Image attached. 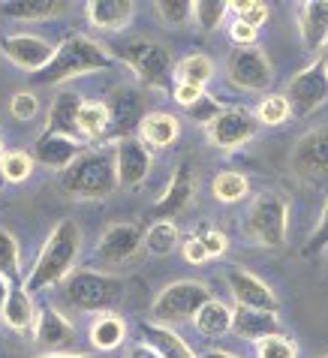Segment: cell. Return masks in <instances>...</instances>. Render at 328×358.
I'll list each match as a JSON object with an SVG mask.
<instances>
[{
	"label": "cell",
	"mask_w": 328,
	"mask_h": 358,
	"mask_svg": "<svg viewBox=\"0 0 328 358\" xmlns=\"http://www.w3.org/2000/svg\"><path fill=\"white\" fill-rule=\"evenodd\" d=\"M78 253H82V229H78L76 220H61L52 229V235L45 238L31 274L24 277V286L31 292H39L55 283H64L76 271L73 265L78 259Z\"/></svg>",
	"instance_id": "obj_1"
},
{
	"label": "cell",
	"mask_w": 328,
	"mask_h": 358,
	"mask_svg": "<svg viewBox=\"0 0 328 358\" xmlns=\"http://www.w3.org/2000/svg\"><path fill=\"white\" fill-rule=\"evenodd\" d=\"M64 193L76 199H106L117 187V163H115V148H97L85 151L78 160L61 175Z\"/></svg>",
	"instance_id": "obj_2"
},
{
	"label": "cell",
	"mask_w": 328,
	"mask_h": 358,
	"mask_svg": "<svg viewBox=\"0 0 328 358\" xmlns=\"http://www.w3.org/2000/svg\"><path fill=\"white\" fill-rule=\"evenodd\" d=\"M115 61L108 57V52L103 45H97L94 39L87 36H66L57 52L52 57V64L45 69L31 76L34 85H61L66 78H76V76H85V73H97V69H108Z\"/></svg>",
	"instance_id": "obj_3"
},
{
	"label": "cell",
	"mask_w": 328,
	"mask_h": 358,
	"mask_svg": "<svg viewBox=\"0 0 328 358\" xmlns=\"http://www.w3.org/2000/svg\"><path fill=\"white\" fill-rule=\"evenodd\" d=\"M61 292L66 298V304H73L76 310L87 313H106L108 307H115L121 301L124 283L115 274H99V271H73L61 283Z\"/></svg>",
	"instance_id": "obj_4"
},
{
	"label": "cell",
	"mask_w": 328,
	"mask_h": 358,
	"mask_svg": "<svg viewBox=\"0 0 328 358\" xmlns=\"http://www.w3.org/2000/svg\"><path fill=\"white\" fill-rule=\"evenodd\" d=\"M286 226H290V205H286V196H280V193L256 196L250 214H247V232H250L253 241L277 250V247L286 244Z\"/></svg>",
	"instance_id": "obj_5"
},
{
	"label": "cell",
	"mask_w": 328,
	"mask_h": 358,
	"mask_svg": "<svg viewBox=\"0 0 328 358\" xmlns=\"http://www.w3.org/2000/svg\"><path fill=\"white\" fill-rule=\"evenodd\" d=\"M211 301L205 283L196 280H178L154 298L151 316L157 322H181V320H196V313Z\"/></svg>",
	"instance_id": "obj_6"
},
{
	"label": "cell",
	"mask_w": 328,
	"mask_h": 358,
	"mask_svg": "<svg viewBox=\"0 0 328 358\" xmlns=\"http://www.w3.org/2000/svg\"><path fill=\"white\" fill-rule=\"evenodd\" d=\"M127 66H133V73L151 87H166L169 76H172V57L169 48L154 43V39H130L127 45H121V52Z\"/></svg>",
	"instance_id": "obj_7"
},
{
	"label": "cell",
	"mask_w": 328,
	"mask_h": 358,
	"mask_svg": "<svg viewBox=\"0 0 328 358\" xmlns=\"http://www.w3.org/2000/svg\"><path fill=\"white\" fill-rule=\"evenodd\" d=\"M290 166L295 178H301L304 184H328V127H316L298 138Z\"/></svg>",
	"instance_id": "obj_8"
},
{
	"label": "cell",
	"mask_w": 328,
	"mask_h": 358,
	"mask_svg": "<svg viewBox=\"0 0 328 358\" xmlns=\"http://www.w3.org/2000/svg\"><path fill=\"white\" fill-rule=\"evenodd\" d=\"M286 99L295 117H307L320 108L328 99V69L325 61H313L307 69H301L298 76H292L290 87H286Z\"/></svg>",
	"instance_id": "obj_9"
},
{
	"label": "cell",
	"mask_w": 328,
	"mask_h": 358,
	"mask_svg": "<svg viewBox=\"0 0 328 358\" xmlns=\"http://www.w3.org/2000/svg\"><path fill=\"white\" fill-rule=\"evenodd\" d=\"M274 69L262 48H238L229 57V82L238 91H265L271 87Z\"/></svg>",
	"instance_id": "obj_10"
},
{
	"label": "cell",
	"mask_w": 328,
	"mask_h": 358,
	"mask_svg": "<svg viewBox=\"0 0 328 358\" xmlns=\"http://www.w3.org/2000/svg\"><path fill=\"white\" fill-rule=\"evenodd\" d=\"M145 232L138 223H112L97 241V259L103 265H124L142 250Z\"/></svg>",
	"instance_id": "obj_11"
},
{
	"label": "cell",
	"mask_w": 328,
	"mask_h": 358,
	"mask_svg": "<svg viewBox=\"0 0 328 358\" xmlns=\"http://www.w3.org/2000/svg\"><path fill=\"white\" fill-rule=\"evenodd\" d=\"M256 130H259V121L247 108H223L220 117L214 124H208V138L223 151H235L244 142H250Z\"/></svg>",
	"instance_id": "obj_12"
},
{
	"label": "cell",
	"mask_w": 328,
	"mask_h": 358,
	"mask_svg": "<svg viewBox=\"0 0 328 358\" xmlns=\"http://www.w3.org/2000/svg\"><path fill=\"white\" fill-rule=\"evenodd\" d=\"M0 52L9 57V64L27 69V73H39L52 64V57L57 48L52 43H45L43 36H31V34H13L0 39Z\"/></svg>",
	"instance_id": "obj_13"
},
{
	"label": "cell",
	"mask_w": 328,
	"mask_h": 358,
	"mask_svg": "<svg viewBox=\"0 0 328 358\" xmlns=\"http://www.w3.org/2000/svg\"><path fill=\"white\" fill-rule=\"evenodd\" d=\"M34 341H36L39 350H45L48 355H57V352L69 350V346H76L78 331L61 310H55V307H43L39 316H36Z\"/></svg>",
	"instance_id": "obj_14"
},
{
	"label": "cell",
	"mask_w": 328,
	"mask_h": 358,
	"mask_svg": "<svg viewBox=\"0 0 328 358\" xmlns=\"http://www.w3.org/2000/svg\"><path fill=\"white\" fill-rule=\"evenodd\" d=\"M226 283H229L232 298L238 301V307H253V310L277 313V295L268 289L256 274L244 271V268H229V271H226Z\"/></svg>",
	"instance_id": "obj_15"
},
{
	"label": "cell",
	"mask_w": 328,
	"mask_h": 358,
	"mask_svg": "<svg viewBox=\"0 0 328 358\" xmlns=\"http://www.w3.org/2000/svg\"><path fill=\"white\" fill-rule=\"evenodd\" d=\"M115 163H117V184L121 187H138L148 178L151 169V151L138 138H121L115 142Z\"/></svg>",
	"instance_id": "obj_16"
},
{
	"label": "cell",
	"mask_w": 328,
	"mask_h": 358,
	"mask_svg": "<svg viewBox=\"0 0 328 358\" xmlns=\"http://www.w3.org/2000/svg\"><path fill=\"white\" fill-rule=\"evenodd\" d=\"M108 115H112V121H108V133L106 138H130V133L136 130L138 124H142V96L133 87H121V91H115L112 99H108Z\"/></svg>",
	"instance_id": "obj_17"
},
{
	"label": "cell",
	"mask_w": 328,
	"mask_h": 358,
	"mask_svg": "<svg viewBox=\"0 0 328 358\" xmlns=\"http://www.w3.org/2000/svg\"><path fill=\"white\" fill-rule=\"evenodd\" d=\"M82 154H85V145L78 142V138H69V136L43 133L34 142V160L48 166V169H61V172H66Z\"/></svg>",
	"instance_id": "obj_18"
},
{
	"label": "cell",
	"mask_w": 328,
	"mask_h": 358,
	"mask_svg": "<svg viewBox=\"0 0 328 358\" xmlns=\"http://www.w3.org/2000/svg\"><path fill=\"white\" fill-rule=\"evenodd\" d=\"M190 199H193V169H190V163H181L175 169L166 193L160 196V202L154 205V217L157 220H169V217L181 214Z\"/></svg>",
	"instance_id": "obj_19"
},
{
	"label": "cell",
	"mask_w": 328,
	"mask_h": 358,
	"mask_svg": "<svg viewBox=\"0 0 328 358\" xmlns=\"http://www.w3.org/2000/svg\"><path fill=\"white\" fill-rule=\"evenodd\" d=\"M232 331L244 341H265L271 334H280V322L271 310H253V307H235L232 310Z\"/></svg>",
	"instance_id": "obj_20"
},
{
	"label": "cell",
	"mask_w": 328,
	"mask_h": 358,
	"mask_svg": "<svg viewBox=\"0 0 328 358\" xmlns=\"http://www.w3.org/2000/svg\"><path fill=\"white\" fill-rule=\"evenodd\" d=\"M82 103L85 99L73 94V91H61L55 96L52 108H48V124H45V133H57V136H69V138H78V112H82Z\"/></svg>",
	"instance_id": "obj_21"
},
{
	"label": "cell",
	"mask_w": 328,
	"mask_h": 358,
	"mask_svg": "<svg viewBox=\"0 0 328 358\" xmlns=\"http://www.w3.org/2000/svg\"><path fill=\"white\" fill-rule=\"evenodd\" d=\"M0 320L3 325H9L13 331H27V328H36V307H34V292L27 289L24 283H13L9 298L0 310Z\"/></svg>",
	"instance_id": "obj_22"
},
{
	"label": "cell",
	"mask_w": 328,
	"mask_h": 358,
	"mask_svg": "<svg viewBox=\"0 0 328 358\" xmlns=\"http://www.w3.org/2000/svg\"><path fill=\"white\" fill-rule=\"evenodd\" d=\"M85 9L91 24L99 31H124L133 22L136 3H130V0H91Z\"/></svg>",
	"instance_id": "obj_23"
},
{
	"label": "cell",
	"mask_w": 328,
	"mask_h": 358,
	"mask_svg": "<svg viewBox=\"0 0 328 358\" xmlns=\"http://www.w3.org/2000/svg\"><path fill=\"white\" fill-rule=\"evenodd\" d=\"M298 27L307 48H320L328 39V0H307L298 6Z\"/></svg>",
	"instance_id": "obj_24"
},
{
	"label": "cell",
	"mask_w": 328,
	"mask_h": 358,
	"mask_svg": "<svg viewBox=\"0 0 328 358\" xmlns=\"http://www.w3.org/2000/svg\"><path fill=\"white\" fill-rule=\"evenodd\" d=\"M138 334H142V341L151 346V350L160 352L163 358H196L184 337L175 334L172 328H166L160 322H142Z\"/></svg>",
	"instance_id": "obj_25"
},
{
	"label": "cell",
	"mask_w": 328,
	"mask_h": 358,
	"mask_svg": "<svg viewBox=\"0 0 328 358\" xmlns=\"http://www.w3.org/2000/svg\"><path fill=\"white\" fill-rule=\"evenodd\" d=\"M138 133H142V142L151 145V148H169L181 133V124H178L175 115L169 112H151L142 117L138 124Z\"/></svg>",
	"instance_id": "obj_26"
},
{
	"label": "cell",
	"mask_w": 328,
	"mask_h": 358,
	"mask_svg": "<svg viewBox=\"0 0 328 358\" xmlns=\"http://www.w3.org/2000/svg\"><path fill=\"white\" fill-rule=\"evenodd\" d=\"M0 13L15 22H45V18L61 15L64 3L57 0H9V3H0Z\"/></svg>",
	"instance_id": "obj_27"
},
{
	"label": "cell",
	"mask_w": 328,
	"mask_h": 358,
	"mask_svg": "<svg viewBox=\"0 0 328 358\" xmlns=\"http://www.w3.org/2000/svg\"><path fill=\"white\" fill-rule=\"evenodd\" d=\"M196 328H199V334H205V337H220L226 331H232V310L226 307L223 301H208L202 310L196 313Z\"/></svg>",
	"instance_id": "obj_28"
},
{
	"label": "cell",
	"mask_w": 328,
	"mask_h": 358,
	"mask_svg": "<svg viewBox=\"0 0 328 358\" xmlns=\"http://www.w3.org/2000/svg\"><path fill=\"white\" fill-rule=\"evenodd\" d=\"M124 337H127V328H124V320L121 316H115V313H103V316H97L94 325H91V343L97 346V350H117V346L124 343Z\"/></svg>",
	"instance_id": "obj_29"
},
{
	"label": "cell",
	"mask_w": 328,
	"mask_h": 358,
	"mask_svg": "<svg viewBox=\"0 0 328 358\" xmlns=\"http://www.w3.org/2000/svg\"><path fill=\"white\" fill-rule=\"evenodd\" d=\"M108 121H112V115H108V103L87 99V103H82V112H78V133L87 136V138H99V136L106 138Z\"/></svg>",
	"instance_id": "obj_30"
},
{
	"label": "cell",
	"mask_w": 328,
	"mask_h": 358,
	"mask_svg": "<svg viewBox=\"0 0 328 358\" xmlns=\"http://www.w3.org/2000/svg\"><path fill=\"white\" fill-rule=\"evenodd\" d=\"M175 76H178V82H184V85L205 87L208 82H211V76H214V64H211V57L208 55H190V57H184V61L178 64Z\"/></svg>",
	"instance_id": "obj_31"
},
{
	"label": "cell",
	"mask_w": 328,
	"mask_h": 358,
	"mask_svg": "<svg viewBox=\"0 0 328 358\" xmlns=\"http://www.w3.org/2000/svg\"><path fill=\"white\" fill-rule=\"evenodd\" d=\"M178 226L175 223H169V220H157L151 229L145 232V247H148V253H154V256H169L178 247Z\"/></svg>",
	"instance_id": "obj_32"
},
{
	"label": "cell",
	"mask_w": 328,
	"mask_h": 358,
	"mask_svg": "<svg viewBox=\"0 0 328 358\" xmlns=\"http://www.w3.org/2000/svg\"><path fill=\"white\" fill-rule=\"evenodd\" d=\"M0 277H6L9 283L22 280V250H18L13 232L6 229H0Z\"/></svg>",
	"instance_id": "obj_33"
},
{
	"label": "cell",
	"mask_w": 328,
	"mask_h": 358,
	"mask_svg": "<svg viewBox=\"0 0 328 358\" xmlns=\"http://www.w3.org/2000/svg\"><path fill=\"white\" fill-rule=\"evenodd\" d=\"M214 196L220 199V202L232 205V202H241V199L247 196V190H250V184H247V178L241 172H220L214 178Z\"/></svg>",
	"instance_id": "obj_34"
},
{
	"label": "cell",
	"mask_w": 328,
	"mask_h": 358,
	"mask_svg": "<svg viewBox=\"0 0 328 358\" xmlns=\"http://www.w3.org/2000/svg\"><path fill=\"white\" fill-rule=\"evenodd\" d=\"M34 163H36L34 154H27V151H6V157L0 160V175L9 184H22L31 178Z\"/></svg>",
	"instance_id": "obj_35"
},
{
	"label": "cell",
	"mask_w": 328,
	"mask_h": 358,
	"mask_svg": "<svg viewBox=\"0 0 328 358\" xmlns=\"http://www.w3.org/2000/svg\"><path fill=\"white\" fill-rule=\"evenodd\" d=\"M290 115H292V108H290V99H286V94H271V96H265L262 103H259V108H256V121L265 124V127L283 124Z\"/></svg>",
	"instance_id": "obj_36"
},
{
	"label": "cell",
	"mask_w": 328,
	"mask_h": 358,
	"mask_svg": "<svg viewBox=\"0 0 328 358\" xmlns=\"http://www.w3.org/2000/svg\"><path fill=\"white\" fill-rule=\"evenodd\" d=\"M229 13V3H223V0H199L193 3V15L202 31H214V27H220V22Z\"/></svg>",
	"instance_id": "obj_37"
},
{
	"label": "cell",
	"mask_w": 328,
	"mask_h": 358,
	"mask_svg": "<svg viewBox=\"0 0 328 358\" xmlns=\"http://www.w3.org/2000/svg\"><path fill=\"white\" fill-rule=\"evenodd\" d=\"M229 13H235L238 22L250 27H259L268 22V3H262V0H235V3H229Z\"/></svg>",
	"instance_id": "obj_38"
},
{
	"label": "cell",
	"mask_w": 328,
	"mask_h": 358,
	"mask_svg": "<svg viewBox=\"0 0 328 358\" xmlns=\"http://www.w3.org/2000/svg\"><path fill=\"white\" fill-rule=\"evenodd\" d=\"M154 9L166 24H184L193 15V3H187V0H160V3H154Z\"/></svg>",
	"instance_id": "obj_39"
},
{
	"label": "cell",
	"mask_w": 328,
	"mask_h": 358,
	"mask_svg": "<svg viewBox=\"0 0 328 358\" xmlns=\"http://www.w3.org/2000/svg\"><path fill=\"white\" fill-rule=\"evenodd\" d=\"M259 358H295V343L283 334H271L259 341Z\"/></svg>",
	"instance_id": "obj_40"
},
{
	"label": "cell",
	"mask_w": 328,
	"mask_h": 358,
	"mask_svg": "<svg viewBox=\"0 0 328 358\" xmlns=\"http://www.w3.org/2000/svg\"><path fill=\"white\" fill-rule=\"evenodd\" d=\"M220 112L223 108H220V103H217L214 96H202L196 106L187 108V115H190L193 121H199V124H214L217 117H220Z\"/></svg>",
	"instance_id": "obj_41"
},
{
	"label": "cell",
	"mask_w": 328,
	"mask_h": 358,
	"mask_svg": "<svg viewBox=\"0 0 328 358\" xmlns=\"http://www.w3.org/2000/svg\"><path fill=\"white\" fill-rule=\"evenodd\" d=\"M36 108H39V103H36V96L31 91L15 94L13 103H9V112H13L15 121H31V117L36 115Z\"/></svg>",
	"instance_id": "obj_42"
},
{
	"label": "cell",
	"mask_w": 328,
	"mask_h": 358,
	"mask_svg": "<svg viewBox=\"0 0 328 358\" xmlns=\"http://www.w3.org/2000/svg\"><path fill=\"white\" fill-rule=\"evenodd\" d=\"M328 247V199H325V211H322V220L320 226L313 229V235L307 238V244H304V256H313V253H320Z\"/></svg>",
	"instance_id": "obj_43"
},
{
	"label": "cell",
	"mask_w": 328,
	"mask_h": 358,
	"mask_svg": "<svg viewBox=\"0 0 328 358\" xmlns=\"http://www.w3.org/2000/svg\"><path fill=\"white\" fill-rule=\"evenodd\" d=\"M199 241L205 244L208 256H223V253H226V247H229L226 235H223V232H217V229H202V232H199Z\"/></svg>",
	"instance_id": "obj_44"
},
{
	"label": "cell",
	"mask_w": 328,
	"mask_h": 358,
	"mask_svg": "<svg viewBox=\"0 0 328 358\" xmlns=\"http://www.w3.org/2000/svg\"><path fill=\"white\" fill-rule=\"evenodd\" d=\"M172 94H175V99H178V103H181L184 108H190V106H196L199 99L205 96V87H196V85H184V82H178Z\"/></svg>",
	"instance_id": "obj_45"
},
{
	"label": "cell",
	"mask_w": 328,
	"mask_h": 358,
	"mask_svg": "<svg viewBox=\"0 0 328 358\" xmlns=\"http://www.w3.org/2000/svg\"><path fill=\"white\" fill-rule=\"evenodd\" d=\"M229 36H232V43H238L241 48H253V45H256V27L244 24V22H235L232 31H229Z\"/></svg>",
	"instance_id": "obj_46"
},
{
	"label": "cell",
	"mask_w": 328,
	"mask_h": 358,
	"mask_svg": "<svg viewBox=\"0 0 328 358\" xmlns=\"http://www.w3.org/2000/svg\"><path fill=\"white\" fill-rule=\"evenodd\" d=\"M184 259L190 262V265H202V262L211 259V256H208V250H205V244L199 241V235H193L190 241L184 244Z\"/></svg>",
	"instance_id": "obj_47"
},
{
	"label": "cell",
	"mask_w": 328,
	"mask_h": 358,
	"mask_svg": "<svg viewBox=\"0 0 328 358\" xmlns=\"http://www.w3.org/2000/svg\"><path fill=\"white\" fill-rule=\"evenodd\" d=\"M130 358H163V355L157 350H151L148 343H138V346H133V350H130Z\"/></svg>",
	"instance_id": "obj_48"
},
{
	"label": "cell",
	"mask_w": 328,
	"mask_h": 358,
	"mask_svg": "<svg viewBox=\"0 0 328 358\" xmlns=\"http://www.w3.org/2000/svg\"><path fill=\"white\" fill-rule=\"evenodd\" d=\"M9 289H13V283H9L6 277H0V310H3V304H6V298H9Z\"/></svg>",
	"instance_id": "obj_49"
},
{
	"label": "cell",
	"mask_w": 328,
	"mask_h": 358,
	"mask_svg": "<svg viewBox=\"0 0 328 358\" xmlns=\"http://www.w3.org/2000/svg\"><path fill=\"white\" fill-rule=\"evenodd\" d=\"M202 358H235L232 352H223V350H211V352H205Z\"/></svg>",
	"instance_id": "obj_50"
},
{
	"label": "cell",
	"mask_w": 328,
	"mask_h": 358,
	"mask_svg": "<svg viewBox=\"0 0 328 358\" xmlns=\"http://www.w3.org/2000/svg\"><path fill=\"white\" fill-rule=\"evenodd\" d=\"M43 358H97V355H69V352H57V355H43Z\"/></svg>",
	"instance_id": "obj_51"
},
{
	"label": "cell",
	"mask_w": 328,
	"mask_h": 358,
	"mask_svg": "<svg viewBox=\"0 0 328 358\" xmlns=\"http://www.w3.org/2000/svg\"><path fill=\"white\" fill-rule=\"evenodd\" d=\"M3 157H6V151H3V138H0V160H3Z\"/></svg>",
	"instance_id": "obj_52"
},
{
	"label": "cell",
	"mask_w": 328,
	"mask_h": 358,
	"mask_svg": "<svg viewBox=\"0 0 328 358\" xmlns=\"http://www.w3.org/2000/svg\"><path fill=\"white\" fill-rule=\"evenodd\" d=\"M322 61H325V69H328V48H325V55H322Z\"/></svg>",
	"instance_id": "obj_53"
},
{
	"label": "cell",
	"mask_w": 328,
	"mask_h": 358,
	"mask_svg": "<svg viewBox=\"0 0 328 358\" xmlns=\"http://www.w3.org/2000/svg\"><path fill=\"white\" fill-rule=\"evenodd\" d=\"M325 358H328V355H325Z\"/></svg>",
	"instance_id": "obj_54"
}]
</instances>
